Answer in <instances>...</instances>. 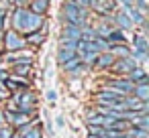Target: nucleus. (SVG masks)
<instances>
[{
	"instance_id": "c756f323",
	"label": "nucleus",
	"mask_w": 149,
	"mask_h": 138,
	"mask_svg": "<svg viewBox=\"0 0 149 138\" xmlns=\"http://www.w3.org/2000/svg\"><path fill=\"white\" fill-rule=\"evenodd\" d=\"M47 132H49V134H51V136H53V134H55V130H53V126H51V124H47Z\"/></svg>"
},
{
	"instance_id": "7c9ffc66",
	"label": "nucleus",
	"mask_w": 149,
	"mask_h": 138,
	"mask_svg": "<svg viewBox=\"0 0 149 138\" xmlns=\"http://www.w3.org/2000/svg\"><path fill=\"white\" fill-rule=\"evenodd\" d=\"M0 39H2V31H0Z\"/></svg>"
},
{
	"instance_id": "a878e982",
	"label": "nucleus",
	"mask_w": 149,
	"mask_h": 138,
	"mask_svg": "<svg viewBox=\"0 0 149 138\" xmlns=\"http://www.w3.org/2000/svg\"><path fill=\"white\" fill-rule=\"evenodd\" d=\"M4 19H6V10L0 8V31H2V25H4Z\"/></svg>"
},
{
	"instance_id": "412c9836",
	"label": "nucleus",
	"mask_w": 149,
	"mask_h": 138,
	"mask_svg": "<svg viewBox=\"0 0 149 138\" xmlns=\"http://www.w3.org/2000/svg\"><path fill=\"white\" fill-rule=\"evenodd\" d=\"M29 71H31V65H15V73L17 75H23L25 77Z\"/></svg>"
},
{
	"instance_id": "1a4fd4ad",
	"label": "nucleus",
	"mask_w": 149,
	"mask_h": 138,
	"mask_svg": "<svg viewBox=\"0 0 149 138\" xmlns=\"http://www.w3.org/2000/svg\"><path fill=\"white\" fill-rule=\"evenodd\" d=\"M106 41H108V45H127V37L118 29H112L108 33V37H106Z\"/></svg>"
},
{
	"instance_id": "f3484780",
	"label": "nucleus",
	"mask_w": 149,
	"mask_h": 138,
	"mask_svg": "<svg viewBox=\"0 0 149 138\" xmlns=\"http://www.w3.org/2000/svg\"><path fill=\"white\" fill-rule=\"evenodd\" d=\"M133 45H135V51H143V53H147V39H145L143 35H137V37L133 39Z\"/></svg>"
},
{
	"instance_id": "7ed1b4c3",
	"label": "nucleus",
	"mask_w": 149,
	"mask_h": 138,
	"mask_svg": "<svg viewBox=\"0 0 149 138\" xmlns=\"http://www.w3.org/2000/svg\"><path fill=\"white\" fill-rule=\"evenodd\" d=\"M135 67H137V61H135L133 57H127V59H116V61L112 63V69H114L116 73H123V75H129Z\"/></svg>"
},
{
	"instance_id": "c85d7f7f",
	"label": "nucleus",
	"mask_w": 149,
	"mask_h": 138,
	"mask_svg": "<svg viewBox=\"0 0 149 138\" xmlns=\"http://www.w3.org/2000/svg\"><path fill=\"white\" fill-rule=\"evenodd\" d=\"M8 77H10V75H8V73H6L4 69H0V81H2V83H4V81H6Z\"/></svg>"
},
{
	"instance_id": "6e6552de",
	"label": "nucleus",
	"mask_w": 149,
	"mask_h": 138,
	"mask_svg": "<svg viewBox=\"0 0 149 138\" xmlns=\"http://www.w3.org/2000/svg\"><path fill=\"white\" fill-rule=\"evenodd\" d=\"M59 39H70V41H80L82 39V33L78 27H72V25H65L61 29V37Z\"/></svg>"
},
{
	"instance_id": "4be33fe9",
	"label": "nucleus",
	"mask_w": 149,
	"mask_h": 138,
	"mask_svg": "<svg viewBox=\"0 0 149 138\" xmlns=\"http://www.w3.org/2000/svg\"><path fill=\"white\" fill-rule=\"evenodd\" d=\"M10 97V89L6 87V83L0 81V100H8Z\"/></svg>"
},
{
	"instance_id": "cd10ccee",
	"label": "nucleus",
	"mask_w": 149,
	"mask_h": 138,
	"mask_svg": "<svg viewBox=\"0 0 149 138\" xmlns=\"http://www.w3.org/2000/svg\"><path fill=\"white\" fill-rule=\"evenodd\" d=\"M118 2H120V4L125 6V10H127V8H131V6H133V2H135V0H118Z\"/></svg>"
},
{
	"instance_id": "20e7f679",
	"label": "nucleus",
	"mask_w": 149,
	"mask_h": 138,
	"mask_svg": "<svg viewBox=\"0 0 149 138\" xmlns=\"http://www.w3.org/2000/svg\"><path fill=\"white\" fill-rule=\"evenodd\" d=\"M108 85H110V89L118 91L120 95H131V91H133V87H135L127 77H125V79H110Z\"/></svg>"
},
{
	"instance_id": "dca6fc26",
	"label": "nucleus",
	"mask_w": 149,
	"mask_h": 138,
	"mask_svg": "<svg viewBox=\"0 0 149 138\" xmlns=\"http://www.w3.org/2000/svg\"><path fill=\"white\" fill-rule=\"evenodd\" d=\"M10 122H13V124H15V126L19 128V126H25V124H29L31 120H29V116H27V114L15 112V114H13V120H10Z\"/></svg>"
},
{
	"instance_id": "423d86ee",
	"label": "nucleus",
	"mask_w": 149,
	"mask_h": 138,
	"mask_svg": "<svg viewBox=\"0 0 149 138\" xmlns=\"http://www.w3.org/2000/svg\"><path fill=\"white\" fill-rule=\"evenodd\" d=\"M112 23L118 27V31H129V29H133V23L129 21V16H127L125 10L114 12V14H112Z\"/></svg>"
},
{
	"instance_id": "39448f33",
	"label": "nucleus",
	"mask_w": 149,
	"mask_h": 138,
	"mask_svg": "<svg viewBox=\"0 0 149 138\" xmlns=\"http://www.w3.org/2000/svg\"><path fill=\"white\" fill-rule=\"evenodd\" d=\"M127 79H129L133 85H147V73H145V69L139 67V65L127 75Z\"/></svg>"
},
{
	"instance_id": "393cba45",
	"label": "nucleus",
	"mask_w": 149,
	"mask_h": 138,
	"mask_svg": "<svg viewBox=\"0 0 149 138\" xmlns=\"http://www.w3.org/2000/svg\"><path fill=\"white\" fill-rule=\"evenodd\" d=\"M55 124H57V128H63V126H65V118H63V116H57V118H55Z\"/></svg>"
},
{
	"instance_id": "bb28decb",
	"label": "nucleus",
	"mask_w": 149,
	"mask_h": 138,
	"mask_svg": "<svg viewBox=\"0 0 149 138\" xmlns=\"http://www.w3.org/2000/svg\"><path fill=\"white\" fill-rule=\"evenodd\" d=\"M6 126V118H4V110L0 108V128H4Z\"/></svg>"
},
{
	"instance_id": "2eb2a0df",
	"label": "nucleus",
	"mask_w": 149,
	"mask_h": 138,
	"mask_svg": "<svg viewBox=\"0 0 149 138\" xmlns=\"http://www.w3.org/2000/svg\"><path fill=\"white\" fill-rule=\"evenodd\" d=\"M74 57H78V53L76 51H70V49H63V47H59L57 49V61L63 65V63H68V61H72Z\"/></svg>"
},
{
	"instance_id": "9d476101",
	"label": "nucleus",
	"mask_w": 149,
	"mask_h": 138,
	"mask_svg": "<svg viewBox=\"0 0 149 138\" xmlns=\"http://www.w3.org/2000/svg\"><path fill=\"white\" fill-rule=\"evenodd\" d=\"M108 51L112 53L114 59H127V57H131V49L127 45H110Z\"/></svg>"
},
{
	"instance_id": "0eeeda50",
	"label": "nucleus",
	"mask_w": 149,
	"mask_h": 138,
	"mask_svg": "<svg viewBox=\"0 0 149 138\" xmlns=\"http://www.w3.org/2000/svg\"><path fill=\"white\" fill-rule=\"evenodd\" d=\"M116 59L112 57V53L110 51H104V53H98V57H96V67H100V69H108V67H112V63H114Z\"/></svg>"
},
{
	"instance_id": "ddd939ff",
	"label": "nucleus",
	"mask_w": 149,
	"mask_h": 138,
	"mask_svg": "<svg viewBox=\"0 0 149 138\" xmlns=\"http://www.w3.org/2000/svg\"><path fill=\"white\" fill-rule=\"evenodd\" d=\"M125 12H127V16H129V21L133 23V27H135V25H143V23H145V16H143V12H141V10H137L135 6H131V8H127Z\"/></svg>"
},
{
	"instance_id": "f03ea898",
	"label": "nucleus",
	"mask_w": 149,
	"mask_h": 138,
	"mask_svg": "<svg viewBox=\"0 0 149 138\" xmlns=\"http://www.w3.org/2000/svg\"><path fill=\"white\" fill-rule=\"evenodd\" d=\"M2 39H4V49H6L8 53H15V51L25 49V39H23L21 33H17V31H8V33H4Z\"/></svg>"
},
{
	"instance_id": "5701e85b",
	"label": "nucleus",
	"mask_w": 149,
	"mask_h": 138,
	"mask_svg": "<svg viewBox=\"0 0 149 138\" xmlns=\"http://www.w3.org/2000/svg\"><path fill=\"white\" fill-rule=\"evenodd\" d=\"M15 136V132L8 128V126H4V128H0V138H13Z\"/></svg>"
},
{
	"instance_id": "aec40b11",
	"label": "nucleus",
	"mask_w": 149,
	"mask_h": 138,
	"mask_svg": "<svg viewBox=\"0 0 149 138\" xmlns=\"http://www.w3.org/2000/svg\"><path fill=\"white\" fill-rule=\"evenodd\" d=\"M131 57L135 59V61H139V63H143V61H147V53H143V51H131Z\"/></svg>"
},
{
	"instance_id": "6ab92c4d",
	"label": "nucleus",
	"mask_w": 149,
	"mask_h": 138,
	"mask_svg": "<svg viewBox=\"0 0 149 138\" xmlns=\"http://www.w3.org/2000/svg\"><path fill=\"white\" fill-rule=\"evenodd\" d=\"M23 138H41V128H39V126L31 128L29 132H25V134H23Z\"/></svg>"
},
{
	"instance_id": "f257e3e1",
	"label": "nucleus",
	"mask_w": 149,
	"mask_h": 138,
	"mask_svg": "<svg viewBox=\"0 0 149 138\" xmlns=\"http://www.w3.org/2000/svg\"><path fill=\"white\" fill-rule=\"evenodd\" d=\"M10 21H13V31L25 33V35L41 31L43 25H45V19L41 14H35V12H31V10L23 8V6H17L13 10V19Z\"/></svg>"
},
{
	"instance_id": "b1692460",
	"label": "nucleus",
	"mask_w": 149,
	"mask_h": 138,
	"mask_svg": "<svg viewBox=\"0 0 149 138\" xmlns=\"http://www.w3.org/2000/svg\"><path fill=\"white\" fill-rule=\"evenodd\" d=\"M45 97H47V100H49V102H55V100H57V93H55V91H53V89H49V91H47V93H45Z\"/></svg>"
},
{
	"instance_id": "f8f14e48",
	"label": "nucleus",
	"mask_w": 149,
	"mask_h": 138,
	"mask_svg": "<svg viewBox=\"0 0 149 138\" xmlns=\"http://www.w3.org/2000/svg\"><path fill=\"white\" fill-rule=\"evenodd\" d=\"M47 8H49V0H31V6H29L31 12L41 14V16L47 12Z\"/></svg>"
},
{
	"instance_id": "a211bd4d",
	"label": "nucleus",
	"mask_w": 149,
	"mask_h": 138,
	"mask_svg": "<svg viewBox=\"0 0 149 138\" xmlns=\"http://www.w3.org/2000/svg\"><path fill=\"white\" fill-rule=\"evenodd\" d=\"M127 138H149V134L145 130H139V128H133L127 132Z\"/></svg>"
},
{
	"instance_id": "9b49d317",
	"label": "nucleus",
	"mask_w": 149,
	"mask_h": 138,
	"mask_svg": "<svg viewBox=\"0 0 149 138\" xmlns=\"http://www.w3.org/2000/svg\"><path fill=\"white\" fill-rule=\"evenodd\" d=\"M131 93H133V97L139 100L141 104H147V102H149V87H147V85H135Z\"/></svg>"
},
{
	"instance_id": "4468645a",
	"label": "nucleus",
	"mask_w": 149,
	"mask_h": 138,
	"mask_svg": "<svg viewBox=\"0 0 149 138\" xmlns=\"http://www.w3.org/2000/svg\"><path fill=\"white\" fill-rule=\"evenodd\" d=\"M45 41V33L43 31H35V33H29L25 37V45H41Z\"/></svg>"
}]
</instances>
